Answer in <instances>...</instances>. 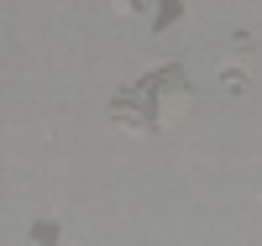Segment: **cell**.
<instances>
[{"label": "cell", "instance_id": "1", "mask_svg": "<svg viewBox=\"0 0 262 246\" xmlns=\"http://www.w3.org/2000/svg\"><path fill=\"white\" fill-rule=\"evenodd\" d=\"M247 63H252V58H236V63H226V69H221V84H226V89H236V95H242V89L252 84Z\"/></svg>", "mask_w": 262, "mask_h": 246}, {"label": "cell", "instance_id": "2", "mask_svg": "<svg viewBox=\"0 0 262 246\" xmlns=\"http://www.w3.org/2000/svg\"><path fill=\"white\" fill-rule=\"evenodd\" d=\"M32 241H58V231H53V220H42V226L32 231Z\"/></svg>", "mask_w": 262, "mask_h": 246}, {"label": "cell", "instance_id": "3", "mask_svg": "<svg viewBox=\"0 0 262 246\" xmlns=\"http://www.w3.org/2000/svg\"><path fill=\"white\" fill-rule=\"evenodd\" d=\"M63 246H74V241H63Z\"/></svg>", "mask_w": 262, "mask_h": 246}]
</instances>
